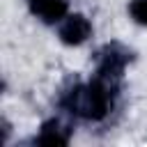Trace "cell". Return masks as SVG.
I'll use <instances>...</instances> for the list:
<instances>
[{
    "label": "cell",
    "instance_id": "cell-1",
    "mask_svg": "<svg viewBox=\"0 0 147 147\" xmlns=\"http://www.w3.org/2000/svg\"><path fill=\"white\" fill-rule=\"evenodd\" d=\"M117 92H113L110 87H106L99 78H92L87 85H76L74 90H69L62 96V108L69 110L76 117H85V119H103L113 106Z\"/></svg>",
    "mask_w": 147,
    "mask_h": 147
},
{
    "label": "cell",
    "instance_id": "cell-2",
    "mask_svg": "<svg viewBox=\"0 0 147 147\" xmlns=\"http://www.w3.org/2000/svg\"><path fill=\"white\" fill-rule=\"evenodd\" d=\"M92 34V23L83 16V14H71L64 16L62 25H60V39L67 46H78L83 44L87 37Z\"/></svg>",
    "mask_w": 147,
    "mask_h": 147
},
{
    "label": "cell",
    "instance_id": "cell-3",
    "mask_svg": "<svg viewBox=\"0 0 147 147\" xmlns=\"http://www.w3.org/2000/svg\"><path fill=\"white\" fill-rule=\"evenodd\" d=\"M28 7L44 23H57L67 16L69 2L67 0H28Z\"/></svg>",
    "mask_w": 147,
    "mask_h": 147
},
{
    "label": "cell",
    "instance_id": "cell-4",
    "mask_svg": "<svg viewBox=\"0 0 147 147\" xmlns=\"http://www.w3.org/2000/svg\"><path fill=\"white\" fill-rule=\"evenodd\" d=\"M69 136H71V129L67 124H62L60 119H48V122H44V126H41L39 136L34 138V142H39V145H55L57 147V145H67Z\"/></svg>",
    "mask_w": 147,
    "mask_h": 147
},
{
    "label": "cell",
    "instance_id": "cell-5",
    "mask_svg": "<svg viewBox=\"0 0 147 147\" xmlns=\"http://www.w3.org/2000/svg\"><path fill=\"white\" fill-rule=\"evenodd\" d=\"M129 11L138 25H147V0H131Z\"/></svg>",
    "mask_w": 147,
    "mask_h": 147
}]
</instances>
